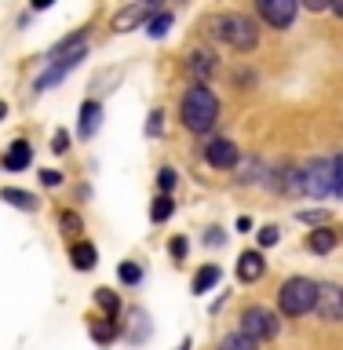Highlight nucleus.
Masks as SVG:
<instances>
[{
    "instance_id": "obj_1",
    "label": "nucleus",
    "mask_w": 343,
    "mask_h": 350,
    "mask_svg": "<svg viewBox=\"0 0 343 350\" xmlns=\"http://www.w3.org/2000/svg\"><path fill=\"white\" fill-rule=\"evenodd\" d=\"M179 117H183V128L194 131V135L212 131L216 120H219V98L212 95V88L194 84L190 92L183 95V103H179Z\"/></svg>"
},
{
    "instance_id": "obj_2",
    "label": "nucleus",
    "mask_w": 343,
    "mask_h": 350,
    "mask_svg": "<svg viewBox=\"0 0 343 350\" xmlns=\"http://www.w3.org/2000/svg\"><path fill=\"white\" fill-rule=\"evenodd\" d=\"M314 299H318V281L311 278H289L278 288V306L285 317H303L314 310Z\"/></svg>"
},
{
    "instance_id": "obj_3",
    "label": "nucleus",
    "mask_w": 343,
    "mask_h": 350,
    "mask_svg": "<svg viewBox=\"0 0 343 350\" xmlns=\"http://www.w3.org/2000/svg\"><path fill=\"white\" fill-rule=\"evenodd\" d=\"M216 33L223 37L234 51H252L259 44V29H256V22L245 18V15H238V11H227V15H219L216 18Z\"/></svg>"
},
{
    "instance_id": "obj_4",
    "label": "nucleus",
    "mask_w": 343,
    "mask_h": 350,
    "mask_svg": "<svg viewBox=\"0 0 343 350\" xmlns=\"http://www.w3.org/2000/svg\"><path fill=\"white\" fill-rule=\"evenodd\" d=\"M241 332L249 339H256V343H267V339L281 332V321L270 306H245L241 310Z\"/></svg>"
},
{
    "instance_id": "obj_5",
    "label": "nucleus",
    "mask_w": 343,
    "mask_h": 350,
    "mask_svg": "<svg viewBox=\"0 0 343 350\" xmlns=\"http://www.w3.org/2000/svg\"><path fill=\"white\" fill-rule=\"evenodd\" d=\"M333 175H336V161L318 157L303 168V193L314 197V201H325L333 193Z\"/></svg>"
},
{
    "instance_id": "obj_6",
    "label": "nucleus",
    "mask_w": 343,
    "mask_h": 350,
    "mask_svg": "<svg viewBox=\"0 0 343 350\" xmlns=\"http://www.w3.org/2000/svg\"><path fill=\"white\" fill-rule=\"evenodd\" d=\"M256 11L263 22H270L274 29H289L296 18V0H256Z\"/></svg>"
},
{
    "instance_id": "obj_7",
    "label": "nucleus",
    "mask_w": 343,
    "mask_h": 350,
    "mask_svg": "<svg viewBox=\"0 0 343 350\" xmlns=\"http://www.w3.org/2000/svg\"><path fill=\"white\" fill-rule=\"evenodd\" d=\"M314 310L322 321H343V288L336 284H318V299H314Z\"/></svg>"
},
{
    "instance_id": "obj_8",
    "label": "nucleus",
    "mask_w": 343,
    "mask_h": 350,
    "mask_svg": "<svg viewBox=\"0 0 343 350\" xmlns=\"http://www.w3.org/2000/svg\"><path fill=\"white\" fill-rule=\"evenodd\" d=\"M205 161L212 164V168H219V172L238 168V161H241L238 142H230V139H212V142L205 146Z\"/></svg>"
},
{
    "instance_id": "obj_9",
    "label": "nucleus",
    "mask_w": 343,
    "mask_h": 350,
    "mask_svg": "<svg viewBox=\"0 0 343 350\" xmlns=\"http://www.w3.org/2000/svg\"><path fill=\"white\" fill-rule=\"evenodd\" d=\"M216 70H219V62L208 48H194L190 55H186V73L194 77V84H205Z\"/></svg>"
},
{
    "instance_id": "obj_10",
    "label": "nucleus",
    "mask_w": 343,
    "mask_h": 350,
    "mask_svg": "<svg viewBox=\"0 0 343 350\" xmlns=\"http://www.w3.org/2000/svg\"><path fill=\"white\" fill-rule=\"evenodd\" d=\"M263 270H267V259H263L259 248H249V252H241V256H238V278L245 281V284L259 281Z\"/></svg>"
},
{
    "instance_id": "obj_11",
    "label": "nucleus",
    "mask_w": 343,
    "mask_h": 350,
    "mask_svg": "<svg viewBox=\"0 0 343 350\" xmlns=\"http://www.w3.org/2000/svg\"><path fill=\"white\" fill-rule=\"evenodd\" d=\"M147 15H150L147 4H128V8H120L117 15H114V29H117V33H131L136 26H142V22H147Z\"/></svg>"
},
{
    "instance_id": "obj_12",
    "label": "nucleus",
    "mask_w": 343,
    "mask_h": 350,
    "mask_svg": "<svg viewBox=\"0 0 343 350\" xmlns=\"http://www.w3.org/2000/svg\"><path fill=\"white\" fill-rule=\"evenodd\" d=\"M99 124H103V106L88 98V103L81 106V117H77V135H81V139H92L95 131H99Z\"/></svg>"
},
{
    "instance_id": "obj_13",
    "label": "nucleus",
    "mask_w": 343,
    "mask_h": 350,
    "mask_svg": "<svg viewBox=\"0 0 343 350\" xmlns=\"http://www.w3.org/2000/svg\"><path fill=\"white\" fill-rule=\"evenodd\" d=\"M29 161H33V150H29L26 139H15V142L8 146V153H4V168H11V172L29 168Z\"/></svg>"
},
{
    "instance_id": "obj_14",
    "label": "nucleus",
    "mask_w": 343,
    "mask_h": 350,
    "mask_svg": "<svg viewBox=\"0 0 343 350\" xmlns=\"http://www.w3.org/2000/svg\"><path fill=\"white\" fill-rule=\"evenodd\" d=\"M70 259H73L77 270H95L99 252H95V245H88V241H77V245L70 248Z\"/></svg>"
},
{
    "instance_id": "obj_15",
    "label": "nucleus",
    "mask_w": 343,
    "mask_h": 350,
    "mask_svg": "<svg viewBox=\"0 0 343 350\" xmlns=\"http://www.w3.org/2000/svg\"><path fill=\"white\" fill-rule=\"evenodd\" d=\"M274 186H278V193H303V172L300 168H281Z\"/></svg>"
},
{
    "instance_id": "obj_16",
    "label": "nucleus",
    "mask_w": 343,
    "mask_h": 350,
    "mask_svg": "<svg viewBox=\"0 0 343 350\" xmlns=\"http://www.w3.org/2000/svg\"><path fill=\"white\" fill-rule=\"evenodd\" d=\"M307 248L318 252V256H325V252H333L336 248V230H329V226H318L311 237H307Z\"/></svg>"
},
{
    "instance_id": "obj_17",
    "label": "nucleus",
    "mask_w": 343,
    "mask_h": 350,
    "mask_svg": "<svg viewBox=\"0 0 343 350\" xmlns=\"http://www.w3.org/2000/svg\"><path fill=\"white\" fill-rule=\"evenodd\" d=\"M0 197H4V201H11L15 208H22V212H37V197L33 193H26V190H15V186H8V190H0Z\"/></svg>"
},
{
    "instance_id": "obj_18",
    "label": "nucleus",
    "mask_w": 343,
    "mask_h": 350,
    "mask_svg": "<svg viewBox=\"0 0 343 350\" xmlns=\"http://www.w3.org/2000/svg\"><path fill=\"white\" fill-rule=\"evenodd\" d=\"M219 278H223V273H219V267L197 270V273H194V292H197V295H201V292H212L216 284H219Z\"/></svg>"
},
{
    "instance_id": "obj_19",
    "label": "nucleus",
    "mask_w": 343,
    "mask_h": 350,
    "mask_svg": "<svg viewBox=\"0 0 343 350\" xmlns=\"http://www.w3.org/2000/svg\"><path fill=\"white\" fill-rule=\"evenodd\" d=\"M219 350H259V343H256V339H249L245 332H230V336H223Z\"/></svg>"
},
{
    "instance_id": "obj_20",
    "label": "nucleus",
    "mask_w": 343,
    "mask_h": 350,
    "mask_svg": "<svg viewBox=\"0 0 343 350\" xmlns=\"http://www.w3.org/2000/svg\"><path fill=\"white\" fill-rule=\"evenodd\" d=\"M95 303L106 310V317H110V321H114V317H117V310H120V299H117V295L110 292V288H95Z\"/></svg>"
},
{
    "instance_id": "obj_21",
    "label": "nucleus",
    "mask_w": 343,
    "mask_h": 350,
    "mask_svg": "<svg viewBox=\"0 0 343 350\" xmlns=\"http://www.w3.org/2000/svg\"><path fill=\"white\" fill-rule=\"evenodd\" d=\"M172 212H175L172 197H168V193H161L157 201H153V208H150V219H153V223H164V219H168Z\"/></svg>"
},
{
    "instance_id": "obj_22",
    "label": "nucleus",
    "mask_w": 343,
    "mask_h": 350,
    "mask_svg": "<svg viewBox=\"0 0 343 350\" xmlns=\"http://www.w3.org/2000/svg\"><path fill=\"white\" fill-rule=\"evenodd\" d=\"M168 26H172V15H168V11H161V15H153V18L147 22V33H150L153 40H161L164 33H168Z\"/></svg>"
},
{
    "instance_id": "obj_23",
    "label": "nucleus",
    "mask_w": 343,
    "mask_h": 350,
    "mask_svg": "<svg viewBox=\"0 0 343 350\" xmlns=\"http://www.w3.org/2000/svg\"><path fill=\"white\" fill-rule=\"evenodd\" d=\"M175 183H179V175H175V168H161V172H157V186H161L164 193L175 190Z\"/></svg>"
},
{
    "instance_id": "obj_24",
    "label": "nucleus",
    "mask_w": 343,
    "mask_h": 350,
    "mask_svg": "<svg viewBox=\"0 0 343 350\" xmlns=\"http://www.w3.org/2000/svg\"><path fill=\"white\" fill-rule=\"evenodd\" d=\"M139 278H142L139 262H125V267H120V281H125V284H136Z\"/></svg>"
},
{
    "instance_id": "obj_25",
    "label": "nucleus",
    "mask_w": 343,
    "mask_h": 350,
    "mask_svg": "<svg viewBox=\"0 0 343 350\" xmlns=\"http://www.w3.org/2000/svg\"><path fill=\"white\" fill-rule=\"evenodd\" d=\"M92 336L99 339V343H110V339H114V321L110 325H92Z\"/></svg>"
},
{
    "instance_id": "obj_26",
    "label": "nucleus",
    "mask_w": 343,
    "mask_h": 350,
    "mask_svg": "<svg viewBox=\"0 0 343 350\" xmlns=\"http://www.w3.org/2000/svg\"><path fill=\"white\" fill-rule=\"evenodd\" d=\"M51 150L66 153V150H70V135H66V131H55V135H51Z\"/></svg>"
},
{
    "instance_id": "obj_27",
    "label": "nucleus",
    "mask_w": 343,
    "mask_h": 350,
    "mask_svg": "<svg viewBox=\"0 0 343 350\" xmlns=\"http://www.w3.org/2000/svg\"><path fill=\"white\" fill-rule=\"evenodd\" d=\"M259 245H267V248L278 245V226H263L259 230Z\"/></svg>"
},
{
    "instance_id": "obj_28",
    "label": "nucleus",
    "mask_w": 343,
    "mask_h": 350,
    "mask_svg": "<svg viewBox=\"0 0 343 350\" xmlns=\"http://www.w3.org/2000/svg\"><path fill=\"white\" fill-rule=\"evenodd\" d=\"M40 183H44V186H62V172L44 168V172H40Z\"/></svg>"
},
{
    "instance_id": "obj_29",
    "label": "nucleus",
    "mask_w": 343,
    "mask_h": 350,
    "mask_svg": "<svg viewBox=\"0 0 343 350\" xmlns=\"http://www.w3.org/2000/svg\"><path fill=\"white\" fill-rule=\"evenodd\" d=\"M333 193L343 197V157H336V175H333Z\"/></svg>"
},
{
    "instance_id": "obj_30",
    "label": "nucleus",
    "mask_w": 343,
    "mask_h": 350,
    "mask_svg": "<svg viewBox=\"0 0 343 350\" xmlns=\"http://www.w3.org/2000/svg\"><path fill=\"white\" fill-rule=\"evenodd\" d=\"M62 226L70 230V234H81V230H84V223H81V219H77L73 212H66V215H62Z\"/></svg>"
},
{
    "instance_id": "obj_31",
    "label": "nucleus",
    "mask_w": 343,
    "mask_h": 350,
    "mask_svg": "<svg viewBox=\"0 0 343 350\" xmlns=\"http://www.w3.org/2000/svg\"><path fill=\"white\" fill-rule=\"evenodd\" d=\"M300 219H303V223H311V226H314V223H325L329 215H325V212H300Z\"/></svg>"
},
{
    "instance_id": "obj_32",
    "label": "nucleus",
    "mask_w": 343,
    "mask_h": 350,
    "mask_svg": "<svg viewBox=\"0 0 343 350\" xmlns=\"http://www.w3.org/2000/svg\"><path fill=\"white\" fill-rule=\"evenodd\" d=\"M307 11H333L329 0H307Z\"/></svg>"
},
{
    "instance_id": "obj_33",
    "label": "nucleus",
    "mask_w": 343,
    "mask_h": 350,
    "mask_svg": "<svg viewBox=\"0 0 343 350\" xmlns=\"http://www.w3.org/2000/svg\"><path fill=\"white\" fill-rule=\"evenodd\" d=\"M172 256H175V259H183V256H186V241H183V237H175V241H172Z\"/></svg>"
},
{
    "instance_id": "obj_34",
    "label": "nucleus",
    "mask_w": 343,
    "mask_h": 350,
    "mask_svg": "<svg viewBox=\"0 0 343 350\" xmlns=\"http://www.w3.org/2000/svg\"><path fill=\"white\" fill-rule=\"evenodd\" d=\"M150 131H153V135L161 131V113H153V117H150Z\"/></svg>"
},
{
    "instance_id": "obj_35",
    "label": "nucleus",
    "mask_w": 343,
    "mask_h": 350,
    "mask_svg": "<svg viewBox=\"0 0 343 350\" xmlns=\"http://www.w3.org/2000/svg\"><path fill=\"white\" fill-rule=\"evenodd\" d=\"M4 117H8V103L0 98V120H4Z\"/></svg>"
},
{
    "instance_id": "obj_36",
    "label": "nucleus",
    "mask_w": 343,
    "mask_h": 350,
    "mask_svg": "<svg viewBox=\"0 0 343 350\" xmlns=\"http://www.w3.org/2000/svg\"><path fill=\"white\" fill-rule=\"evenodd\" d=\"M333 11H336V15H343V4H333Z\"/></svg>"
},
{
    "instance_id": "obj_37",
    "label": "nucleus",
    "mask_w": 343,
    "mask_h": 350,
    "mask_svg": "<svg viewBox=\"0 0 343 350\" xmlns=\"http://www.w3.org/2000/svg\"><path fill=\"white\" fill-rule=\"evenodd\" d=\"M340 157H343V153H340Z\"/></svg>"
}]
</instances>
